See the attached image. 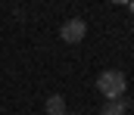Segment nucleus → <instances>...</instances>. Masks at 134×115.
Returning a JSON list of instances; mask_svg holds the SVG:
<instances>
[{
    "label": "nucleus",
    "instance_id": "obj_1",
    "mask_svg": "<svg viewBox=\"0 0 134 115\" xmlns=\"http://www.w3.org/2000/svg\"><path fill=\"white\" fill-rule=\"evenodd\" d=\"M97 87H100V93L106 100H119V96H125V87H128V81L122 72H115V69H109V72H103L100 81H97Z\"/></svg>",
    "mask_w": 134,
    "mask_h": 115
},
{
    "label": "nucleus",
    "instance_id": "obj_3",
    "mask_svg": "<svg viewBox=\"0 0 134 115\" xmlns=\"http://www.w3.org/2000/svg\"><path fill=\"white\" fill-rule=\"evenodd\" d=\"M47 115H66V100H63L59 93H53V96L47 100Z\"/></svg>",
    "mask_w": 134,
    "mask_h": 115
},
{
    "label": "nucleus",
    "instance_id": "obj_4",
    "mask_svg": "<svg viewBox=\"0 0 134 115\" xmlns=\"http://www.w3.org/2000/svg\"><path fill=\"white\" fill-rule=\"evenodd\" d=\"M103 115H125V100H106Z\"/></svg>",
    "mask_w": 134,
    "mask_h": 115
},
{
    "label": "nucleus",
    "instance_id": "obj_2",
    "mask_svg": "<svg viewBox=\"0 0 134 115\" xmlns=\"http://www.w3.org/2000/svg\"><path fill=\"white\" fill-rule=\"evenodd\" d=\"M84 31H87V25L81 22V19H69L66 25L59 28V34L66 44H78V40H84Z\"/></svg>",
    "mask_w": 134,
    "mask_h": 115
}]
</instances>
